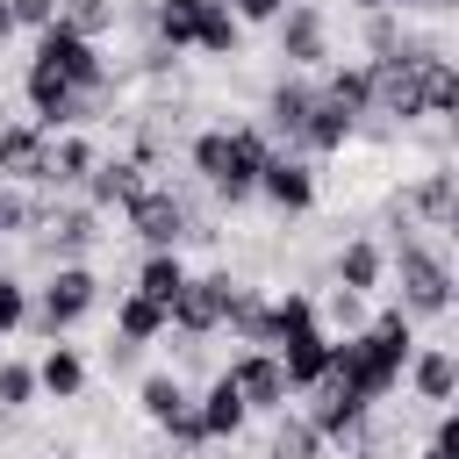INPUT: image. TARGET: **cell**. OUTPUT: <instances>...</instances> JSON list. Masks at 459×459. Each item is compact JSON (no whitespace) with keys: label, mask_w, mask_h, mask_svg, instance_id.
<instances>
[{"label":"cell","mask_w":459,"mask_h":459,"mask_svg":"<svg viewBox=\"0 0 459 459\" xmlns=\"http://www.w3.org/2000/svg\"><path fill=\"white\" fill-rule=\"evenodd\" d=\"M416 208H423L430 222H445V215H452V172H430V179L416 186Z\"/></svg>","instance_id":"f546056e"},{"label":"cell","mask_w":459,"mask_h":459,"mask_svg":"<svg viewBox=\"0 0 459 459\" xmlns=\"http://www.w3.org/2000/svg\"><path fill=\"white\" fill-rule=\"evenodd\" d=\"M308 394H316V409H308V430H316V437H351V430L366 423V409H373V402H366L359 387H344L337 373H323Z\"/></svg>","instance_id":"30bf717a"},{"label":"cell","mask_w":459,"mask_h":459,"mask_svg":"<svg viewBox=\"0 0 459 459\" xmlns=\"http://www.w3.org/2000/svg\"><path fill=\"white\" fill-rule=\"evenodd\" d=\"M230 380H237V394H244V409H287V394H294L273 351H244V359L230 366Z\"/></svg>","instance_id":"4fadbf2b"},{"label":"cell","mask_w":459,"mask_h":459,"mask_svg":"<svg viewBox=\"0 0 459 459\" xmlns=\"http://www.w3.org/2000/svg\"><path fill=\"white\" fill-rule=\"evenodd\" d=\"M136 194H143V165H136V158H129V165H93V201H100V208H115V201L129 208Z\"/></svg>","instance_id":"7402d4cb"},{"label":"cell","mask_w":459,"mask_h":459,"mask_svg":"<svg viewBox=\"0 0 459 459\" xmlns=\"http://www.w3.org/2000/svg\"><path fill=\"white\" fill-rule=\"evenodd\" d=\"M330 344L337 337H323V323H294L280 344H273V359H280V373H287V387H316L323 373H330Z\"/></svg>","instance_id":"9c48e42d"},{"label":"cell","mask_w":459,"mask_h":459,"mask_svg":"<svg viewBox=\"0 0 459 459\" xmlns=\"http://www.w3.org/2000/svg\"><path fill=\"white\" fill-rule=\"evenodd\" d=\"M316 430H308V416L301 423H280V437H273V459H316Z\"/></svg>","instance_id":"f1b7e54d"},{"label":"cell","mask_w":459,"mask_h":459,"mask_svg":"<svg viewBox=\"0 0 459 459\" xmlns=\"http://www.w3.org/2000/svg\"><path fill=\"white\" fill-rule=\"evenodd\" d=\"M179 287H186V265H179L172 251H151V258H143V273H136V294H151V301H165V308H172V294H179Z\"/></svg>","instance_id":"603a6c76"},{"label":"cell","mask_w":459,"mask_h":459,"mask_svg":"<svg viewBox=\"0 0 459 459\" xmlns=\"http://www.w3.org/2000/svg\"><path fill=\"white\" fill-rule=\"evenodd\" d=\"M308 93H316V86H273V100H265V122H273V129H280L287 143L301 136V115H308Z\"/></svg>","instance_id":"d4e9b609"},{"label":"cell","mask_w":459,"mask_h":459,"mask_svg":"<svg viewBox=\"0 0 459 459\" xmlns=\"http://www.w3.org/2000/svg\"><path fill=\"white\" fill-rule=\"evenodd\" d=\"M394 265H402V316H445L452 308V265L430 244H402Z\"/></svg>","instance_id":"5b68a950"},{"label":"cell","mask_w":459,"mask_h":459,"mask_svg":"<svg viewBox=\"0 0 459 459\" xmlns=\"http://www.w3.org/2000/svg\"><path fill=\"white\" fill-rule=\"evenodd\" d=\"M22 402H36V366H0V409H22Z\"/></svg>","instance_id":"83f0119b"},{"label":"cell","mask_w":459,"mask_h":459,"mask_svg":"<svg viewBox=\"0 0 459 459\" xmlns=\"http://www.w3.org/2000/svg\"><path fill=\"white\" fill-rule=\"evenodd\" d=\"M86 172H93V143H86V136H50L43 179H86Z\"/></svg>","instance_id":"cb8c5ba5"},{"label":"cell","mask_w":459,"mask_h":459,"mask_svg":"<svg viewBox=\"0 0 459 459\" xmlns=\"http://www.w3.org/2000/svg\"><path fill=\"white\" fill-rule=\"evenodd\" d=\"M409 351H416L409 316H402V308H387L380 323H366V330H351L344 344H330V373H337L344 387H359L366 402H380V394H394V380H402Z\"/></svg>","instance_id":"7a4b0ae2"},{"label":"cell","mask_w":459,"mask_h":459,"mask_svg":"<svg viewBox=\"0 0 459 459\" xmlns=\"http://www.w3.org/2000/svg\"><path fill=\"white\" fill-rule=\"evenodd\" d=\"M366 108L380 115H452L459 108V72L437 50H409V57H373L366 65Z\"/></svg>","instance_id":"6da1fadb"},{"label":"cell","mask_w":459,"mask_h":459,"mask_svg":"<svg viewBox=\"0 0 459 459\" xmlns=\"http://www.w3.org/2000/svg\"><path fill=\"white\" fill-rule=\"evenodd\" d=\"M423 459H459V416H452V409L437 416V430H430V452H423Z\"/></svg>","instance_id":"e575fe53"},{"label":"cell","mask_w":459,"mask_h":459,"mask_svg":"<svg viewBox=\"0 0 459 459\" xmlns=\"http://www.w3.org/2000/svg\"><path fill=\"white\" fill-rule=\"evenodd\" d=\"M165 430H172V437H179V445H201V416H194V402H186V409H179V416H172V423H165Z\"/></svg>","instance_id":"74e56055"},{"label":"cell","mask_w":459,"mask_h":459,"mask_svg":"<svg viewBox=\"0 0 459 459\" xmlns=\"http://www.w3.org/2000/svg\"><path fill=\"white\" fill-rule=\"evenodd\" d=\"M57 22L79 29V36H100V29L115 22V0H72V7H57Z\"/></svg>","instance_id":"4316f807"},{"label":"cell","mask_w":459,"mask_h":459,"mask_svg":"<svg viewBox=\"0 0 459 459\" xmlns=\"http://www.w3.org/2000/svg\"><path fill=\"white\" fill-rule=\"evenodd\" d=\"M359 7H373V14H380V7H394V0H359Z\"/></svg>","instance_id":"ab89813d"},{"label":"cell","mask_w":459,"mask_h":459,"mask_svg":"<svg viewBox=\"0 0 459 459\" xmlns=\"http://www.w3.org/2000/svg\"><path fill=\"white\" fill-rule=\"evenodd\" d=\"M22 323H29V287L0 273V337H7V330H22Z\"/></svg>","instance_id":"1f68e13d"},{"label":"cell","mask_w":459,"mask_h":459,"mask_svg":"<svg viewBox=\"0 0 459 459\" xmlns=\"http://www.w3.org/2000/svg\"><path fill=\"white\" fill-rule=\"evenodd\" d=\"M7 7H14V29H22V22H29V29H50V22H57V0H7Z\"/></svg>","instance_id":"d590c367"},{"label":"cell","mask_w":459,"mask_h":459,"mask_svg":"<svg viewBox=\"0 0 459 459\" xmlns=\"http://www.w3.org/2000/svg\"><path fill=\"white\" fill-rule=\"evenodd\" d=\"M237 14L222 0H158V36L172 50H208V57H230L237 50Z\"/></svg>","instance_id":"277c9868"},{"label":"cell","mask_w":459,"mask_h":459,"mask_svg":"<svg viewBox=\"0 0 459 459\" xmlns=\"http://www.w3.org/2000/svg\"><path fill=\"white\" fill-rule=\"evenodd\" d=\"M7 36H14V7L0 0V43H7Z\"/></svg>","instance_id":"f35d334b"},{"label":"cell","mask_w":459,"mask_h":459,"mask_svg":"<svg viewBox=\"0 0 459 459\" xmlns=\"http://www.w3.org/2000/svg\"><path fill=\"white\" fill-rule=\"evenodd\" d=\"M36 57H50L79 93H100L108 86V65H100V50H93V36H79V29H65V22H50L43 29V43H36Z\"/></svg>","instance_id":"52a82bcc"},{"label":"cell","mask_w":459,"mask_h":459,"mask_svg":"<svg viewBox=\"0 0 459 459\" xmlns=\"http://www.w3.org/2000/svg\"><path fill=\"white\" fill-rule=\"evenodd\" d=\"M50 230H57V251H86V244H93V208H72V215H57Z\"/></svg>","instance_id":"4dcf8cb0"},{"label":"cell","mask_w":459,"mask_h":459,"mask_svg":"<svg viewBox=\"0 0 459 459\" xmlns=\"http://www.w3.org/2000/svg\"><path fill=\"white\" fill-rule=\"evenodd\" d=\"M409 380H416V394L423 402H452V387H459V366H452V351H409Z\"/></svg>","instance_id":"d6986e66"},{"label":"cell","mask_w":459,"mask_h":459,"mask_svg":"<svg viewBox=\"0 0 459 459\" xmlns=\"http://www.w3.org/2000/svg\"><path fill=\"white\" fill-rule=\"evenodd\" d=\"M43 158H50V129L36 122L0 129V179H43Z\"/></svg>","instance_id":"2e32d148"},{"label":"cell","mask_w":459,"mask_h":459,"mask_svg":"<svg viewBox=\"0 0 459 459\" xmlns=\"http://www.w3.org/2000/svg\"><path fill=\"white\" fill-rule=\"evenodd\" d=\"M351 108L337 100V93H308V115H301V151H344V136H351Z\"/></svg>","instance_id":"5bb4252c"},{"label":"cell","mask_w":459,"mask_h":459,"mask_svg":"<svg viewBox=\"0 0 459 459\" xmlns=\"http://www.w3.org/2000/svg\"><path fill=\"white\" fill-rule=\"evenodd\" d=\"M36 222V208H29V194H14V186H0V237H14V230H29Z\"/></svg>","instance_id":"836d02e7"},{"label":"cell","mask_w":459,"mask_h":459,"mask_svg":"<svg viewBox=\"0 0 459 459\" xmlns=\"http://www.w3.org/2000/svg\"><path fill=\"white\" fill-rule=\"evenodd\" d=\"M323 93H337L351 115H366V65H351V72H330V86Z\"/></svg>","instance_id":"d6a6232c"},{"label":"cell","mask_w":459,"mask_h":459,"mask_svg":"<svg viewBox=\"0 0 459 459\" xmlns=\"http://www.w3.org/2000/svg\"><path fill=\"white\" fill-rule=\"evenodd\" d=\"M222 7H230L237 22H273V14H280V0H222Z\"/></svg>","instance_id":"8d00e7d4"},{"label":"cell","mask_w":459,"mask_h":459,"mask_svg":"<svg viewBox=\"0 0 459 459\" xmlns=\"http://www.w3.org/2000/svg\"><path fill=\"white\" fill-rule=\"evenodd\" d=\"M165 330V301H151V294H122V308H115V337L122 344H151Z\"/></svg>","instance_id":"ffe728a7"},{"label":"cell","mask_w":459,"mask_h":459,"mask_svg":"<svg viewBox=\"0 0 459 459\" xmlns=\"http://www.w3.org/2000/svg\"><path fill=\"white\" fill-rule=\"evenodd\" d=\"M273 22H280V57L287 65H323L330 57V36H323V14L316 7H287Z\"/></svg>","instance_id":"9a60e30c"},{"label":"cell","mask_w":459,"mask_h":459,"mask_svg":"<svg viewBox=\"0 0 459 459\" xmlns=\"http://www.w3.org/2000/svg\"><path fill=\"white\" fill-rule=\"evenodd\" d=\"M129 230L151 244V251H172L179 244V230H186V208L172 201V194H158V186H143L136 201H129Z\"/></svg>","instance_id":"7c38bea8"},{"label":"cell","mask_w":459,"mask_h":459,"mask_svg":"<svg viewBox=\"0 0 459 459\" xmlns=\"http://www.w3.org/2000/svg\"><path fill=\"white\" fill-rule=\"evenodd\" d=\"M258 194H265L273 208H287V215L316 208V172H308V158H287V151H273V158H265V172H258Z\"/></svg>","instance_id":"8fae6325"},{"label":"cell","mask_w":459,"mask_h":459,"mask_svg":"<svg viewBox=\"0 0 459 459\" xmlns=\"http://www.w3.org/2000/svg\"><path fill=\"white\" fill-rule=\"evenodd\" d=\"M93 301H100V280H93L86 265H57V273H50V287H43V301H36V323L57 337V330H72Z\"/></svg>","instance_id":"ba28073f"},{"label":"cell","mask_w":459,"mask_h":459,"mask_svg":"<svg viewBox=\"0 0 459 459\" xmlns=\"http://www.w3.org/2000/svg\"><path fill=\"white\" fill-rule=\"evenodd\" d=\"M380 265H387V258H380V244H366V237H359V244H344V251H337V287H344V294H366V287H380Z\"/></svg>","instance_id":"44dd1931"},{"label":"cell","mask_w":459,"mask_h":459,"mask_svg":"<svg viewBox=\"0 0 459 459\" xmlns=\"http://www.w3.org/2000/svg\"><path fill=\"white\" fill-rule=\"evenodd\" d=\"M136 402H143V416H151V423H172V416L186 409V387H179V380H165V373H151Z\"/></svg>","instance_id":"484cf974"},{"label":"cell","mask_w":459,"mask_h":459,"mask_svg":"<svg viewBox=\"0 0 459 459\" xmlns=\"http://www.w3.org/2000/svg\"><path fill=\"white\" fill-rule=\"evenodd\" d=\"M36 387H43V394H57V402H72V394L86 387V359H79L72 344H50V351H43V366H36Z\"/></svg>","instance_id":"ac0fdd59"},{"label":"cell","mask_w":459,"mask_h":459,"mask_svg":"<svg viewBox=\"0 0 459 459\" xmlns=\"http://www.w3.org/2000/svg\"><path fill=\"white\" fill-rule=\"evenodd\" d=\"M194 416H201V437H237L251 409H244V394H237V380L222 373V380H215V387L201 394V409H194Z\"/></svg>","instance_id":"e0dca14e"},{"label":"cell","mask_w":459,"mask_h":459,"mask_svg":"<svg viewBox=\"0 0 459 459\" xmlns=\"http://www.w3.org/2000/svg\"><path fill=\"white\" fill-rule=\"evenodd\" d=\"M265 158H273V143H265L258 129H201V136H194V172H201L222 201L258 194Z\"/></svg>","instance_id":"3957f363"},{"label":"cell","mask_w":459,"mask_h":459,"mask_svg":"<svg viewBox=\"0 0 459 459\" xmlns=\"http://www.w3.org/2000/svg\"><path fill=\"white\" fill-rule=\"evenodd\" d=\"M230 294H237V280H222V273H208V280H186V287L172 294V308H165V330H186V337H208V330H222V308H230Z\"/></svg>","instance_id":"8992f818"}]
</instances>
